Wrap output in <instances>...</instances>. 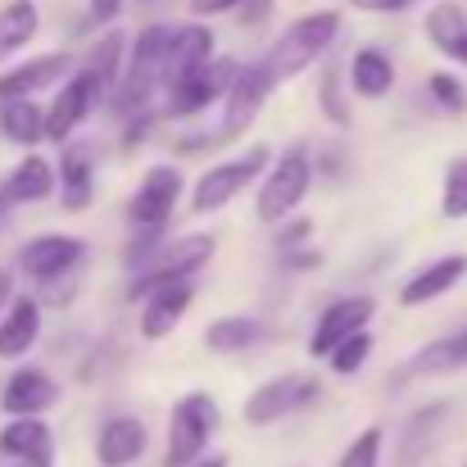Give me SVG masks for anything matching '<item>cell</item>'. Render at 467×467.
<instances>
[{
    "label": "cell",
    "instance_id": "30",
    "mask_svg": "<svg viewBox=\"0 0 467 467\" xmlns=\"http://www.w3.org/2000/svg\"><path fill=\"white\" fill-rule=\"evenodd\" d=\"M445 413H450V404H427V409H418V413L404 422V450H400V467H413V459L422 454V441L431 445V436L441 431Z\"/></svg>",
    "mask_w": 467,
    "mask_h": 467
},
{
    "label": "cell",
    "instance_id": "39",
    "mask_svg": "<svg viewBox=\"0 0 467 467\" xmlns=\"http://www.w3.org/2000/svg\"><path fill=\"white\" fill-rule=\"evenodd\" d=\"M245 0H191V14L195 18H213V14H232V9H241Z\"/></svg>",
    "mask_w": 467,
    "mask_h": 467
},
{
    "label": "cell",
    "instance_id": "29",
    "mask_svg": "<svg viewBox=\"0 0 467 467\" xmlns=\"http://www.w3.org/2000/svg\"><path fill=\"white\" fill-rule=\"evenodd\" d=\"M123 59H128V36H123V32H105V36L91 46V55H87V68L109 87V96H114V87H119V78H123Z\"/></svg>",
    "mask_w": 467,
    "mask_h": 467
},
{
    "label": "cell",
    "instance_id": "43",
    "mask_svg": "<svg viewBox=\"0 0 467 467\" xmlns=\"http://www.w3.org/2000/svg\"><path fill=\"white\" fill-rule=\"evenodd\" d=\"M232 463V459H227V454H209V459H204V454H200V459H195V463H186V467H227Z\"/></svg>",
    "mask_w": 467,
    "mask_h": 467
},
{
    "label": "cell",
    "instance_id": "41",
    "mask_svg": "<svg viewBox=\"0 0 467 467\" xmlns=\"http://www.w3.org/2000/svg\"><path fill=\"white\" fill-rule=\"evenodd\" d=\"M286 264H291V268H317V264H322V254H317V250H305V254H291Z\"/></svg>",
    "mask_w": 467,
    "mask_h": 467
},
{
    "label": "cell",
    "instance_id": "36",
    "mask_svg": "<svg viewBox=\"0 0 467 467\" xmlns=\"http://www.w3.org/2000/svg\"><path fill=\"white\" fill-rule=\"evenodd\" d=\"M309 232H313L309 218H296V213H291L286 223H277V241H273V245H277L282 254H291V250H300V245L309 241Z\"/></svg>",
    "mask_w": 467,
    "mask_h": 467
},
{
    "label": "cell",
    "instance_id": "16",
    "mask_svg": "<svg viewBox=\"0 0 467 467\" xmlns=\"http://www.w3.org/2000/svg\"><path fill=\"white\" fill-rule=\"evenodd\" d=\"M146 445H150L146 422L132 418V413H119V418L100 422V431H96V463L100 467H132L141 454H146Z\"/></svg>",
    "mask_w": 467,
    "mask_h": 467
},
{
    "label": "cell",
    "instance_id": "14",
    "mask_svg": "<svg viewBox=\"0 0 467 467\" xmlns=\"http://www.w3.org/2000/svg\"><path fill=\"white\" fill-rule=\"evenodd\" d=\"M68 73H73V55L68 50H50V55H36L27 64H14V68L0 73V100H32L36 91L59 87Z\"/></svg>",
    "mask_w": 467,
    "mask_h": 467
},
{
    "label": "cell",
    "instance_id": "38",
    "mask_svg": "<svg viewBox=\"0 0 467 467\" xmlns=\"http://www.w3.org/2000/svg\"><path fill=\"white\" fill-rule=\"evenodd\" d=\"M358 14H404V9H413L418 0H349Z\"/></svg>",
    "mask_w": 467,
    "mask_h": 467
},
{
    "label": "cell",
    "instance_id": "17",
    "mask_svg": "<svg viewBox=\"0 0 467 467\" xmlns=\"http://www.w3.org/2000/svg\"><path fill=\"white\" fill-rule=\"evenodd\" d=\"M463 277H467V254H441L436 264H427L422 273H413V277L400 286V305H404V309L431 305V300L450 296Z\"/></svg>",
    "mask_w": 467,
    "mask_h": 467
},
{
    "label": "cell",
    "instance_id": "23",
    "mask_svg": "<svg viewBox=\"0 0 467 467\" xmlns=\"http://www.w3.org/2000/svg\"><path fill=\"white\" fill-rule=\"evenodd\" d=\"M345 78H349V91H354V96L381 100V96H390V87H395V59H390L386 50H377V46H363V50L349 55Z\"/></svg>",
    "mask_w": 467,
    "mask_h": 467
},
{
    "label": "cell",
    "instance_id": "25",
    "mask_svg": "<svg viewBox=\"0 0 467 467\" xmlns=\"http://www.w3.org/2000/svg\"><path fill=\"white\" fill-rule=\"evenodd\" d=\"M0 137L18 150L46 141V109L36 100H0Z\"/></svg>",
    "mask_w": 467,
    "mask_h": 467
},
{
    "label": "cell",
    "instance_id": "21",
    "mask_svg": "<svg viewBox=\"0 0 467 467\" xmlns=\"http://www.w3.org/2000/svg\"><path fill=\"white\" fill-rule=\"evenodd\" d=\"M55 177H59V200L68 213H82L96 195V159L87 146H64V155L55 163Z\"/></svg>",
    "mask_w": 467,
    "mask_h": 467
},
{
    "label": "cell",
    "instance_id": "12",
    "mask_svg": "<svg viewBox=\"0 0 467 467\" xmlns=\"http://www.w3.org/2000/svg\"><path fill=\"white\" fill-rule=\"evenodd\" d=\"M55 404H59V381L46 368H36V363L14 368L5 377V386H0V413L5 418H41Z\"/></svg>",
    "mask_w": 467,
    "mask_h": 467
},
{
    "label": "cell",
    "instance_id": "40",
    "mask_svg": "<svg viewBox=\"0 0 467 467\" xmlns=\"http://www.w3.org/2000/svg\"><path fill=\"white\" fill-rule=\"evenodd\" d=\"M268 14H273V0H245V5H241V23H245V27L264 23Z\"/></svg>",
    "mask_w": 467,
    "mask_h": 467
},
{
    "label": "cell",
    "instance_id": "22",
    "mask_svg": "<svg viewBox=\"0 0 467 467\" xmlns=\"http://www.w3.org/2000/svg\"><path fill=\"white\" fill-rule=\"evenodd\" d=\"M422 32H427V41H431L445 59L467 64V9L459 0H436V5L427 9Z\"/></svg>",
    "mask_w": 467,
    "mask_h": 467
},
{
    "label": "cell",
    "instance_id": "18",
    "mask_svg": "<svg viewBox=\"0 0 467 467\" xmlns=\"http://www.w3.org/2000/svg\"><path fill=\"white\" fill-rule=\"evenodd\" d=\"M191 300H195V286H191V282H168V286H155V291L146 296V305H141V336H146V340H163V336H172V331H177V322H182L186 309H191Z\"/></svg>",
    "mask_w": 467,
    "mask_h": 467
},
{
    "label": "cell",
    "instance_id": "7",
    "mask_svg": "<svg viewBox=\"0 0 467 467\" xmlns=\"http://www.w3.org/2000/svg\"><path fill=\"white\" fill-rule=\"evenodd\" d=\"M317 395H322V381L313 372H282V377H268L259 390H250L241 418H245V427L264 431V427H273V422L317 404Z\"/></svg>",
    "mask_w": 467,
    "mask_h": 467
},
{
    "label": "cell",
    "instance_id": "11",
    "mask_svg": "<svg viewBox=\"0 0 467 467\" xmlns=\"http://www.w3.org/2000/svg\"><path fill=\"white\" fill-rule=\"evenodd\" d=\"M82 254H87V241H82V236L46 232V236H32V241L18 250V268H23L32 282L50 286V282L68 277V273L82 264Z\"/></svg>",
    "mask_w": 467,
    "mask_h": 467
},
{
    "label": "cell",
    "instance_id": "1",
    "mask_svg": "<svg viewBox=\"0 0 467 467\" xmlns=\"http://www.w3.org/2000/svg\"><path fill=\"white\" fill-rule=\"evenodd\" d=\"M340 36V14L336 9H317V14H305V18H296L277 41H273V50H268V68H273V78L277 82H286V78H300L309 64H317L327 50H331V41Z\"/></svg>",
    "mask_w": 467,
    "mask_h": 467
},
{
    "label": "cell",
    "instance_id": "4",
    "mask_svg": "<svg viewBox=\"0 0 467 467\" xmlns=\"http://www.w3.org/2000/svg\"><path fill=\"white\" fill-rule=\"evenodd\" d=\"M309 186H313V155L305 146H291L277 163H268V172L259 182V195H254L259 223H268V227L286 223L300 209V200L309 195Z\"/></svg>",
    "mask_w": 467,
    "mask_h": 467
},
{
    "label": "cell",
    "instance_id": "46",
    "mask_svg": "<svg viewBox=\"0 0 467 467\" xmlns=\"http://www.w3.org/2000/svg\"><path fill=\"white\" fill-rule=\"evenodd\" d=\"M0 59H5V55H0Z\"/></svg>",
    "mask_w": 467,
    "mask_h": 467
},
{
    "label": "cell",
    "instance_id": "9",
    "mask_svg": "<svg viewBox=\"0 0 467 467\" xmlns=\"http://www.w3.org/2000/svg\"><path fill=\"white\" fill-rule=\"evenodd\" d=\"M182 191H186V177L172 168V163H155V168H146V177L137 182V191H132V200H128V223L141 232H163L168 223H172V209H177V200H182Z\"/></svg>",
    "mask_w": 467,
    "mask_h": 467
},
{
    "label": "cell",
    "instance_id": "34",
    "mask_svg": "<svg viewBox=\"0 0 467 467\" xmlns=\"http://www.w3.org/2000/svg\"><path fill=\"white\" fill-rule=\"evenodd\" d=\"M427 96H431L445 114H463L467 109V87L454 73H431V78H427Z\"/></svg>",
    "mask_w": 467,
    "mask_h": 467
},
{
    "label": "cell",
    "instance_id": "42",
    "mask_svg": "<svg viewBox=\"0 0 467 467\" xmlns=\"http://www.w3.org/2000/svg\"><path fill=\"white\" fill-rule=\"evenodd\" d=\"M9 296H14V273H9V268H0V309L9 305Z\"/></svg>",
    "mask_w": 467,
    "mask_h": 467
},
{
    "label": "cell",
    "instance_id": "33",
    "mask_svg": "<svg viewBox=\"0 0 467 467\" xmlns=\"http://www.w3.org/2000/svg\"><path fill=\"white\" fill-rule=\"evenodd\" d=\"M441 213L450 223L467 218V159H454L445 168V195H441Z\"/></svg>",
    "mask_w": 467,
    "mask_h": 467
},
{
    "label": "cell",
    "instance_id": "20",
    "mask_svg": "<svg viewBox=\"0 0 467 467\" xmlns=\"http://www.w3.org/2000/svg\"><path fill=\"white\" fill-rule=\"evenodd\" d=\"M204 59H213V27L204 23H177L168 36V55H163V87L191 68H200Z\"/></svg>",
    "mask_w": 467,
    "mask_h": 467
},
{
    "label": "cell",
    "instance_id": "5",
    "mask_svg": "<svg viewBox=\"0 0 467 467\" xmlns=\"http://www.w3.org/2000/svg\"><path fill=\"white\" fill-rule=\"evenodd\" d=\"M109 100V87L82 64V68H73L64 82H59V91H55V100L46 105V141H55V146H68L73 141V132L100 109Z\"/></svg>",
    "mask_w": 467,
    "mask_h": 467
},
{
    "label": "cell",
    "instance_id": "44",
    "mask_svg": "<svg viewBox=\"0 0 467 467\" xmlns=\"http://www.w3.org/2000/svg\"><path fill=\"white\" fill-rule=\"evenodd\" d=\"M9 467H55V459H14Z\"/></svg>",
    "mask_w": 467,
    "mask_h": 467
},
{
    "label": "cell",
    "instance_id": "15",
    "mask_svg": "<svg viewBox=\"0 0 467 467\" xmlns=\"http://www.w3.org/2000/svg\"><path fill=\"white\" fill-rule=\"evenodd\" d=\"M41 300L36 296H9V305L0 309V358L5 363H18L36 349L41 340Z\"/></svg>",
    "mask_w": 467,
    "mask_h": 467
},
{
    "label": "cell",
    "instance_id": "35",
    "mask_svg": "<svg viewBox=\"0 0 467 467\" xmlns=\"http://www.w3.org/2000/svg\"><path fill=\"white\" fill-rule=\"evenodd\" d=\"M317 105H322V114H327V119H331L336 128H345V123H349V105L340 100V68H322Z\"/></svg>",
    "mask_w": 467,
    "mask_h": 467
},
{
    "label": "cell",
    "instance_id": "24",
    "mask_svg": "<svg viewBox=\"0 0 467 467\" xmlns=\"http://www.w3.org/2000/svg\"><path fill=\"white\" fill-rule=\"evenodd\" d=\"M5 459H55V431L46 418H9L0 427Z\"/></svg>",
    "mask_w": 467,
    "mask_h": 467
},
{
    "label": "cell",
    "instance_id": "27",
    "mask_svg": "<svg viewBox=\"0 0 467 467\" xmlns=\"http://www.w3.org/2000/svg\"><path fill=\"white\" fill-rule=\"evenodd\" d=\"M264 340V322L259 317H245V313H227V317H213L209 331H204V345L213 354H245L250 345Z\"/></svg>",
    "mask_w": 467,
    "mask_h": 467
},
{
    "label": "cell",
    "instance_id": "31",
    "mask_svg": "<svg viewBox=\"0 0 467 467\" xmlns=\"http://www.w3.org/2000/svg\"><path fill=\"white\" fill-rule=\"evenodd\" d=\"M381 450H386V431L381 427H363L331 467H381Z\"/></svg>",
    "mask_w": 467,
    "mask_h": 467
},
{
    "label": "cell",
    "instance_id": "26",
    "mask_svg": "<svg viewBox=\"0 0 467 467\" xmlns=\"http://www.w3.org/2000/svg\"><path fill=\"white\" fill-rule=\"evenodd\" d=\"M467 368V331L454 336H441L431 345H422L413 358H409V377H445V372H463Z\"/></svg>",
    "mask_w": 467,
    "mask_h": 467
},
{
    "label": "cell",
    "instance_id": "8",
    "mask_svg": "<svg viewBox=\"0 0 467 467\" xmlns=\"http://www.w3.org/2000/svg\"><path fill=\"white\" fill-rule=\"evenodd\" d=\"M273 87H277V78H273V68H268L264 59L236 68V78H232L227 91H223V123H218L213 137H218V141H236V137H245L250 123L264 114Z\"/></svg>",
    "mask_w": 467,
    "mask_h": 467
},
{
    "label": "cell",
    "instance_id": "28",
    "mask_svg": "<svg viewBox=\"0 0 467 467\" xmlns=\"http://www.w3.org/2000/svg\"><path fill=\"white\" fill-rule=\"evenodd\" d=\"M36 27H41L36 5H32V0H9V5L0 9V55L9 59L14 50H23V46L36 36Z\"/></svg>",
    "mask_w": 467,
    "mask_h": 467
},
{
    "label": "cell",
    "instance_id": "6",
    "mask_svg": "<svg viewBox=\"0 0 467 467\" xmlns=\"http://www.w3.org/2000/svg\"><path fill=\"white\" fill-rule=\"evenodd\" d=\"M268 163H273V150H268V146H250V150H241L236 159L213 163V168L200 172V182L191 186V213H218V209H227L254 177L268 172Z\"/></svg>",
    "mask_w": 467,
    "mask_h": 467
},
{
    "label": "cell",
    "instance_id": "2",
    "mask_svg": "<svg viewBox=\"0 0 467 467\" xmlns=\"http://www.w3.org/2000/svg\"><path fill=\"white\" fill-rule=\"evenodd\" d=\"M218 422H223V409H218V400H213L209 390H191V395H182V400L172 404V413H168L163 467L195 463V459L209 450V441H213Z\"/></svg>",
    "mask_w": 467,
    "mask_h": 467
},
{
    "label": "cell",
    "instance_id": "10",
    "mask_svg": "<svg viewBox=\"0 0 467 467\" xmlns=\"http://www.w3.org/2000/svg\"><path fill=\"white\" fill-rule=\"evenodd\" d=\"M232 78H236V59H204L200 68H191V73L168 82V114L172 119H191V114L209 109L213 100H223Z\"/></svg>",
    "mask_w": 467,
    "mask_h": 467
},
{
    "label": "cell",
    "instance_id": "45",
    "mask_svg": "<svg viewBox=\"0 0 467 467\" xmlns=\"http://www.w3.org/2000/svg\"><path fill=\"white\" fill-rule=\"evenodd\" d=\"M9 218V200H5V191H0V223Z\"/></svg>",
    "mask_w": 467,
    "mask_h": 467
},
{
    "label": "cell",
    "instance_id": "19",
    "mask_svg": "<svg viewBox=\"0 0 467 467\" xmlns=\"http://www.w3.org/2000/svg\"><path fill=\"white\" fill-rule=\"evenodd\" d=\"M55 186H59L55 163H50L46 155H36V150H27V155L9 168V177H5L0 191H5L9 204H41V200L55 195Z\"/></svg>",
    "mask_w": 467,
    "mask_h": 467
},
{
    "label": "cell",
    "instance_id": "37",
    "mask_svg": "<svg viewBox=\"0 0 467 467\" xmlns=\"http://www.w3.org/2000/svg\"><path fill=\"white\" fill-rule=\"evenodd\" d=\"M123 5H128V0H87V14H91L96 27H109V23L123 14Z\"/></svg>",
    "mask_w": 467,
    "mask_h": 467
},
{
    "label": "cell",
    "instance_id": "3",
    "mask_svg": "<svg viewBox=\"0 0 467 467\" xmlns=\"http://www.w3.org/2000/svg\"><path fill=\"white\" fill-rule=\"evenodd\" d=\"M209 259H213V236H204V232H191V236H182V241H159L155 250H150V259H146L141 268H132L128 296H132V300H146L155 286L191 282Z\"/></svg>",
    "mask_w": 467,
    "mask_h": 467
},
{
    "label": "cell",
    "instance_id": "13",
    "mask_svg": "<svg viewBox=\"0 0 467 467\" xmlns=\"http://www.w3.org/2000/svg\"><path fill=\"white\" fill-rule=\"evenodd\" d=\"M372 317H377V300H372V296H340V300H331L327 309L317 313V322H313L309 354H313V358H327V354H331L345 336L363 331Z\"/></svg>",
    "mask_w": 467,
    "mask_h": 467
},
{
    "label": "cell",
    "instance_id": "32",
    "mask_svg": "<svg viewBox=\"0 0 467 467\" xmlns=\"http://www.w3.org/2000/svg\"><path fill=\"white\" fill-rule=\"evenodd\" d=\"M368 358H372V336H368V327H363V331H354V336H345V340L327 354V363H331V372H336V377H354Z\"/></svg>",
    "mask_w": 467,
    "mask_h": 467
}]
</instances>
